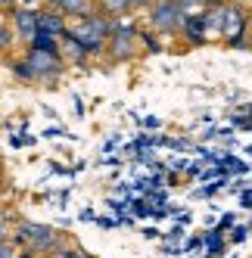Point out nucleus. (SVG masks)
Segmentation results:
<instances>
[{"label":"nucleus","instance_id":"obj_1","mask_svg":"<svg viewBox=\"0 0 252 258\" xmlns=\"http://www.w3.org/2000/svg\"><path fill=\"white\" fill-rule=\"evenodd\" d=\"M72 34H75V41L87 50V53H100L106 47V41H109V31H112V22L106 19L103 13H91L84 16V19H78L75 28H69Z\"/></svg>","mask_w":252,"mask_h":258},{"label":"nucleus","instance_id":"obj_2","mask_svg":"<svg viewBox=\"0 0 252 258\" xmlns=\"http://www.w3.org/2000/svg\"><path fill=\"white\" fill-rule=\"evenodd\" d=\"M13 243L16 246H28V252H53V249L59 246V239H56V230H53V227L25 221V224L16 230Z\"/></svg>","mask_w":252,"mask_h":258},{"label":"nucleus","instance_id":"obj_3","mask_svg":"<svg viewBox=\"0 0 252 258\" xmlns=\"http://www.w3.org/2000/svg\"><path fill=\"white\" fill-rule=\"evenodd\" d=\"M112 22V31H109V53L112 59H131L137 53V28L128 22V19H109Z\"/></svg>","mask_w":252,"mask_h":258},{"label":"nucleus","instance_id":"obj_4","mask_svg":"<svg viewBox=\"0 0 252 258\" xmlns=\"http://www.w3.org/2000/svg\"><path fill=\"white\" fill-rule=\"evenodd\" d=\"M181 19H184V13L181 7L174 4V0H153V7H150V25L162 34H174V31H181Z\"/></svg>","mask_w":252,"mask_h":258},{"label":"nucleus","instance_id":"obj_5","mask_svg":"<svg viewBox=\"0 0 252 258\" xmlns=\"http://www.w3.org/2000/svg\"><path fill=\"white\" fill-rule=\"evenodd\" d=\"M25 66H28V72H31V78H53V75H59L62 59H59V53H41V50H28Z\"/></svg>","mask_w":252,"mask_h":258},{"label":"nucleus","instance_id":"obj_6","mask_svg":"<svg viewBox=\"0 0 252 258\" xmlns=\"http://www.w3.org/2000/svg\"><path fill=\"white\" fill-rule=\"evenodd\" d=\"M243 28H246V13L243 7H233V4H224V38L227 41H240L243 38Z\"/></svg>","mask_w":252,"mask_h":258},{"label":"nucleus","instance_id":"obj_7","mask_svg":"<svg viewBox=\"0 0 252 258\" xmlns=\"http://www.w3.org/2000/svg\"><path fill=\"white\" fill-rule=\"evenodd\" d=\"M13 28H16V34H19L22 41L31 44V38L38 34V10H25V7H19V10L13 13Z\"/></svg>","mask_w":252,"mask_h":258},{"label":"nucleus","instance_id":"obj_8","mask_svg":"<svg viewBox=\"0 0 252 258\" xmlns=\"http://www.w3.org/2000/svg\"><path fill=\"white\" fill-rule=\"evenodd\" d=\"M66 28H69V25H66V16H62V13H56V10H41V13H38V31L59 38Z\"/></svg>","mask_w":252,"mask_h":258},{"label":"nucleus","instance_id":"obj_9","mask_svg":"<svg viewBox=\"0 0 252 258\" xmlns=\"http://www.w3.org/2000/svg\"><path fill=\"white\" fill-rule=\"evenodd\" d=\"M47 4L62 13V16H78V19H84V16L94 13V0H47Z\"/></svg>","mask_w":252,"mask_h":258},{"label":"nucleus","instance_id":"obj_10","mask_svg":"<svg viewBox=\"0 0 252 258\" xmlns=\"http://www.w3.org/2000/svg\"><path fill=\"white\" fill-rule=\"evenodd\" d=\"M59 50L66 53V59H69V62H81V59L87 56V50H84V47L75 41V34H72L69 28L59 34Z\"/></svg>","mask_w":252,"mask_h":258},{"label":"nucleus","instance_id":"obj_11","mask_svg":"<svg viewBox=\"0 0 252 258\" xmlns=\"http://www.w3.org/2000/svg\"><path fill=\"white\" fill-rule=\"evenodd\" d=\"M181 31L187 34V38H190L193 44H203V38H206L203 13H193V16H184V19H181Z\"/></svg>","mask_w":252,"mask_h":258},{"label":"nucleus","instance_id":"obj_12","mask_svg":"<svg viewBox=\"0 0 252 258\" xmlns=\"http://www.w3.org/2000/svg\"><path fill=\"white\" fill-rule=\"evenodd\" d=\"M203 25H206V34H221L224 31V4L203 13Z\"/></svg>","mask_w":252,"mask_h":258},{"label":"nucleus","instance_id":"obj_13","mask_svg":"<svg viewBox=\"0 0 252 258\" xmlns=\"http://www.w3.org/2000/svg\"><path fill=\"white\" fill-rule=\"evenodd\" d=\"M100 10H103V16H109V19H121V16L131 10V4L128 0H103Z\"/></svg>","mask_w":252,"mask_h":258},{"label":"nucleus","instance_id":"obj_14","mask_svg":"<svg viewBox=\"0 0 252 258\" xmlns=\"http://www.w3.org/2000/svg\"><path fill=\"white\" fill-rule=\"evenodd\" d=\"M221 171H240V174H246V171H249V165H246L243 159H227V162L221 165Z\"/></svg>","mask_w":252,"mask_h":258},{"label":"nucleus","instance_id":"obj_15","mask_svg":"<svg viewBox=\"0 0 252 258\" xmlns=\"http://www.w3.org/2000/svg\"><path fill=\"white\" fill-rule=\"evenodd\" d=\"M246 236H249V227L240 224V227H233V230H230V243H237V246H240V243H246Z\"/></svg>","mask_w":252,"mask_h":258},{"label":"nucleus","instance_id":"obj_16","mask_svg":"<svg viewBox=\"0 0 252 258\" xmlns=\"http://www.w3.org/2000/svg\"><path fill=\"white\" fill-rule=\"evenodd\" d=\"M137 41H143V47H147L150 53H159L162 47L156 44V38H153V34H137Z\"/></svg>","mask_w":252,"mask_h":258},{"label":"nucleus","instance_id":"obj_17","mask_svg":"<svg viewBox=\"0 0 252 258\" xmlns=\"http://www.w3.org/2000/svg\"><path fill=\"white\" fill-rule=\"evenodd\" d=\"M13 72H16V75H19V78H25V81H34V78H31V72H28V66H25V59L13 62Z\"/></svg>","mask_w":252,"mask_h":258},{"label":"nucleus","instance_id":"obj_18","mask_svg":"<svg viewBox=\"0 0 252 258\" xmlns=\"http://www.w3.org/2000/svg\"><path fill=\"white\" fill-rule=\"evenodd\" d=\"M230 224H233V212H224V218H221V224L215 227V230H227Z\"/></svg>","mask_w":252,"mask_h":258},{"label":"nucleus","instance_id":"obj_19","mask_svg":"<svg viewBox=\"0 0 252 258\" xmlns=\"http://www.w3.org/2000/svg\"><path fill=\"white\" fill-rule=\"evenodd\" d=\"M200 246H203V236H190L187 243H184V249H187V252H190V249H200Z\"/></svg>","mask_w":252,"mask_h":258},{"label":"nucleus","instance_id":"obj_20","mask_svg":"<svg viewBox=\"0 0 252 258\" xmlns=\"http://www.w3.org/2000/svg\"><path fill=\"white\" fill-rule=\"evenodd\" d=\"M0 258H16V252H13V246H10V243L0 246Z\"/></svg>","mask_w":252,"mask_h":258},{"label":"nucleus","instance_id":"obj_21","mask_svg":"<svg viewBox=\"0 0 252 258\" xmlns=\"http://www.w3.org/2000/svg\"><path fill=\"white\" fill-rule=\"evenodd\" d=\"M240 206H246V209H252V190H246V193L240 196Z\"/></svg>","mask_w":252,"mask_h":258},{"label":"nucleus","instance_id":"obj_22","mask_svg":"<svg viewBox=\"0 0 252 258\" xmlns=\"http://www.w3.org/2000/svg\"><path fill=\"white\" fill-rule=\"evenodd\" d=\"M7 236H10V230H7V221H0V246L7 243Z\"/></svg>","mask_w":252,"mask_h":258},{"label":"nucleus","instance_id":"obj_23","mask_svg":"<svg viewBox=\"0 0 252 258\" xmlns=\"http://www.w3.org/2000/svg\"><path fill=\"white\" fill-rule=\"evenodd\" d=\"M59 258H84V255L75 252V249H66V252H59Z\"/></svg>","mask_w":252,"mask_h":258},{"label":"nucleus","instance_id":"obj_24","mask_svg":"<svg viewBox=\"0 0 252 258\" xmlns=\"http://www.w3.org/2000/svg\"><path fill=\"white\" fill-rule=\"evenodd\" d=\"M206 4H212V7H221V4H227V0H206Z\"/></svg>","mask_w":252,"mask_h":258},{"label":"nucleus","instance_id":"obj_25","mask_svg":"<svg viewBox=\"0 0 252 258\" xmlns=\"http://www.w3.org/2000/svg\"><path fill=\"white\" fill-rule=\"evenodd\" d=\"M16 258H34V252H22V255H16Z\"/></svg>","mask_w":252,"mask_h":258},{"label":"nucleus","instance_id":"obj_26","mask_svg":"<svg viewBox=\"0 0 252 258\" xmlns=\"http://www.w3.org/2000/svg\"><path fill=\"white\" fill-rule=\"evenodd\" d=\"M94 4H103V0H94Z\"/></svg>","mask_w":252,"mask_h":258}]
</instances>
